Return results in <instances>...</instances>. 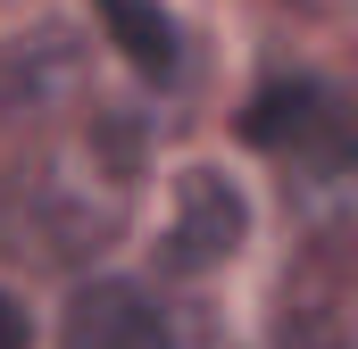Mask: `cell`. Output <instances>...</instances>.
<instances>
[{"label":"cell","instance_id":"1","mask_svg":"<svg viewBox=\"0 0 358 349\" xmlns=\"http://www.w3.org/2000/svg\"><path fill=\"white\" fill-rule=\"evenodd\" d=\"M242 242H250V200H242V183L217 174V167H183L176 174V225H167V266L208 274V266L242 258Z\"/></svg>","mask_w":358,"mask_h":349},{"label":"cell","instance_id":"2","mask_svg":"<svg viewBox=\"0 0 358 349\" xmlns=\"http://www.w3.org/2000/svg\"><path fill=\"white\" fill-rule=\"evenodd\" d=\"M242 142L250 150H317V142H342V108H334V91L308 84V75H275V84L250 91V108H242Z\"/></svg>","mask_w":358,"mask_h":349},{"label":"cell","instance_id":"3","mask_svg":"<svg viewBox=\"0 0 358 349\" xmlns=\"http://www.w3.org/2000/svg\"><path fill=\"white\" fill-rule=\"evenodd\" d=\"M59 349H167V325L134 283H84L67 299Z\"/></svg>","mask_w":358,"mask_h":349},{"label":"cell","instance_id":"4","mask_svg":"<svg viewBox=\"0 0 358 349\" xmlns=\"http://www.w3.org/2000/svg\"><path fill=\"white\" fill-rule=\"evenodd\" d=\"M0 75H8V91H25V100H76V91H84V50H76L67 25H42L34 42L8 50Z\"/></svg>","mask_w":358,"mask_h":349},{"label":"cell","instance_id":"5","mask_svg":"<svg viewBox=\"0 0 358 349\" xmlns=\"http://www.w3.org/2000/svg\"><path fill=\"white\" fill-rule=\"evenodd\" d=\"M100 25L125 50V67H142V75H167L176 67V25H167L159 0H100Z\"/></svg>","mask_w":358,"mask_h":349},{"label":"cell","instance_id":"6","mask_svg":"<svg viewBox=\"0 0 358 349\" xmlns=\"http://www.w3.org/2000/svg\"><path fill=\"white\" fill-rule=\"evenodd\" d=\"M25 341H34V325H25V308L0 291V349H25Z\"/></svg>","mask_w":358,"mask_h":349},{"label":"cell","instance_id":"7","mask_svg":"<svg viewBox=\"0 0 358 349\" xmlns=\"http://www.w3.org/2000/svg\"><path fill=\"white\" fill-rule=\"evenodd\" d=\"M300 8H317V17H334V8H342V0H300Z\"/></svg>","mask_w":358,"mask_h":349}]
</instances>
